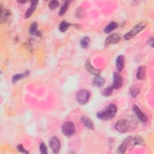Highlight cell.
Masks as SVG:
<instances>
[{
	"label": "cell",
	"mask_w": 154,
	"mask_h": 154,
	"mask_svg": "<svg viewBox=\"0 0 154 154\" xmlns=\"http://www.w3.org/2000/svg\"><path fill=\"white\" fill-rule=\"evenodd\" d=\"M117 112V106L114 103H111L105 106L103 109L99 111L96 116L97 117L103 121H107L112 119Z\"/></svg>",
	"instance_id": "6da1fadb"
},
{
	"label": "cell",
	"mask_w": 154,
	"mask_h": 154,
	"mask_svg": "<svg viewBox=\"0 0 154 154\" xmlns=\"http://www.w3.org/2000/svg\"><path fill=\"white\" fill-rule=\"evenodd\" d=\"M147 25L146 22H141L137 25H136L135 26H134L129 32H128L125 35H124L125 40H128L133 38L135 35H136L138 32L141 31L144 28H146Z\"/></svg>",
	"instance_id": "7a4b0ae2"
},
{
	"label": "cell",
	"mask_w": 154,
	"mask_h": 154,
	"mask_svg": "<svg viewBox=\"0 0 154 154\" xmlns=\"http://www.w3.org/2000/svg\"><path fill=\"white\" fill-rule=\"evenodd\" d=\"M61 132L63 135L67 137H70L73 136L76 132V129L75 124L72 122H64L61 128Z\"/></svg>",
	"instance_id": "3957f363"
},
{
	"label": "cell",
	"mask_w": 154,
	"mask_h": 154,
	"mask_svg": "<svg viewBox=\"0 0 154 154\" xmlns=\"http://www.w3.org/2000/svg\"><path fill=\"white\" fill-rule=\"evenodd\" d=\"M131 126V123L128 120L120 119L116 123L114 128L117 131L124 134L129 131Z\"/></svg>",
	"instance_id": "277c9868"
},
{
	"label": "cell",
	"mask_w": 154,
	"mask_h": 154,
	"mask_svg": "<svg viewBox=\"0 0 154 154\" xmlns=\"http://www.w3.org/2000/svg\"><path fill=\"white\" fill-rule=\"evenodd\" d=\"M90 92L85 89H81L78 91L76 94V99L81 105H84L88 102L90 99Z\"/></svg>",
	"instance_id": "5b68a950"
},
{
	"label": "cell",
	"mask_w": 154,
	"mask_h": 154,
	"mask_svg": "<svg viewBox=\"0 0 154 154\" xmlns=\"http://www.w3.org/2000/svg\"><path fill=\"white\" fill-rule=\"evenodd\" d=\"M129 146H144L145 142L140 136H129L127 137Z\"/></svg>",
	"instance_id": "8992f818"
},
{
	"label": "cell",
	"mask_w": 154,
	"mask_h": 154,
	"mask_svg": "<svg viewBox=\"0 0 154 154\" xmlns=\"http://www.w3.org/2000/svg\"><path fill=\"white\" fill-rule=\"evenodd\" d=\"M123 84V79L122 76L117 72L113 73L112 84L111 85L113 89H119L122 87Z\"/></svg>",
	"instance_id": "52a82bcc"
},
{
	"label": "cell",
	"mask_w": 154,
	"mask_h": 154,
	"mask_svg": "<svg viewBox=\"0 0 154 154\" xmlns=\"http://www.w3.org/2000/svg\"><path fill=\"white\" fill-rule=\"evenodd\" d=\"M49 146L54 153H58L61 148V143L58 138L52 137L49 140Z\"/></svg>",
	"instance_id": "ba28073f"
},
{
	"label": "cell",
	"mask_w": 154,
	"mask_h": 154,
	"mask_svg": "<svg viewBox=\"0 0 154 154\" xmlns=\"http://www.w3.org/2000/svg\"><path fill=\"white\" fill-rule=\"evenodd\" d=\"M132 110L135 114L137 118L143 123H146L147 122V118L146 116L143 113V112L139 108L137 105H134L132 106Z\"/></svg>",
	"instance_id": "9c48e42d"
},
{
	"label": "cell",
	"mask_w": 154,
	"mask_h": 154,
	"mask_svg": "<svg viewBox=\"0 0 154 154\" xmlns=\"http://www.w3.org/2000/svg\"><path fill=\"white\" fill-rule=\"evenodd\" d=\"M120 39H121V37L119 34L116 33V34H111L108 35L105 39V46H108L110 45L116 44L120 42Z\"/></svg>",
	"instance_id": "30bf717a"
},
{
	"label": "cell",
	"mask_w": 154,
	"mask_h": 154,
	"mask_svg": "<svg viewBox=\"0 0 154 154\" xmlns=\"http://www.w3.org/2000/svg\"><path fill=\"white\" fill-rule=\"evenodd\" d=\"M11 11L6 8H3L2 5L1 6V18L0 22L1 24L5 23L7 21L8 17L11 15Z\"/></svg>",
	"instance_id": "8fae6325"
},
{
	"label": "cell",
	"mask_w": 154,
	"mask_h": 154,
	"mask_svg": "<svg viewBox=\"0 0 154 154\" xmlns=\"http://www.w3.org/2000/svg\"><path fill=\"white\" fill-rule=\"evenodd\" d=\"M85 69L91 74L94 75L95 76L98 75L100 73L101 70L97 69L94 68L90 63V61L89 60H87L85 62Z\"/></svg>",
	"instance_id": "7c38bea8"
},
{
	"label": "cell",
	"mask_w": 154,
	"mask_h": 154,
	"mask_svg": "<svg viewBox=\"0 0 154 154\" xmlns=\"http://www.w3.org/2000/svg\"><path fill=\"white\" fill-rule=\"evenodd\" d=\"M92 83L94 87L100 88L105 84V79L100 75H98L95 76V77L93 79Z\"/></svg>",
	"instance_id": "4fadbf2b"
},
{
	"label": "cell",
	"mask_w": 154,
	"mask_h": 154,
	"mask_svg": "<svg viewBox=\"0 0 154 154\" xmlns=\"http://www.w3.org/2000/svg\"><path fill=\"white\" fill-rule=\"evenodd\" d=\"M81 122L87 128L91 130H93L94 129V125L93 121L89 117L86 116H82L81 117Z\"/></svg>",
	"instance_id": "5bb4252c"
},
{
	"label": "cell",
	"mask_w": 154,
	"mask_h": 154,
	"mask_svg": "<svg viewBox=\"0 0 154 154\" xmlns=\"http://www.w3.org/2000/svg\"><path fill=\"white\" fill-rule=\"evenodd\" d=\"M125 58L123 55H119L116 60V69L119 72H121L125 66Z\"/></svg>",
	"instance_id": "9a60e30c"
},
{
	"label": "cell",
	"mask_w": 154,
	"mask_h": 154,
	"mask_svg": "<svg viewBox=\"0 0 154 154\" xmlns=\"http://www.w3.org/2000/svg\"><path fill=\"white\" fill-rule=\"evenodd\" d=\"M146 76V67L144 66H141L138 67L136 77L139 80H143Z\"/></svg>",
	"instance_id": "2e32d148"
},
{
	"label": "cell",
	"mask_w": 154,
	"mask_h": 154,
	"mask_svg": "<svg viewBox=\"0 0 154 154\" xmlns=\"http://www.w3.org/2000/svg\"><path fill=\"white\" fill-rule=\"evenodd\" d=\"M38 1H32L31 2V6L28 8V10L26 11L25 13V17L26 18H29V17H31V16L33 12L35 11L37 4H38Z\"/></svg>",
	"instance_id": "e0dca14e"
},
{
	"label": "cell",
	"mask_w": 154,
	"mask_h": 154,
	"mask_svg": "<svg viewBox=\"0 0 154 154\" xmlns=\"http://www.w3.org/2000/svg\"><path fill=\"white\" fill-rule=\"evenodd\" d=\"M37 23L36 22H34L31 24V25L30 26V28L29 29V32L31 35H33L34 36H37V37H41L42 36V34L40 32V31H39L37 29Z\"/></svg>",
	"instance_id": "ac0fdd59"
},
{
	"label": "cell",
	"mask_w": 154,
	"mask_h": 154,
	"mask_svg": "<svg viewBox=\"0 0 154 154\" xmlns=\"http://www.w3.org/2000/svg\"><path fill=\"white\" fill-rule=\"evenodd\" d=\"M128 147H129V144H128V139H127V138H126L123 141L122 144L118 147L117 153H125Z\"/></svg>",
	"instance_id": "d6986e66"
},
{
	"label": "cell",
	"mask_w": 154,
	"mask_h": 154,
	"mask_svg": "<svg viewBox=\"0 0 154 154\" xmlns=\"http://www.w3.org/2000/svg\"><path fill=\"white\" fill-rule=\"evenodd\" d=\"M29 75V70H26L25 71L24 73H19V74H16L14 75L13 78H12V82L13 83H15L18 80L21 79L23 78H25L26 76H28Z\"/></svg>",
	"instance_id": "ffe728a7"
},
{
	"label": "cell",
	"mask_w": 154,
	"mask_h": 154,
	"mask_svg": "<svg viewBox=\"0 0 154 154\" xmlns=\"http://www.w3.org/2000/svg\"><path fill=\"white\" fill-rule=\"evenodd\" d=\"M118 26V24L115 22H112L109 23L105 28H104V32L105 33H109L113 30H114Z\"/></svg>",
	"instance_id": "44dd1931"
},
{
	"label": "cell",
	"mask_w": 154,
	"mask_h": 154,
	"mask_svg": "<svg viewBox=\"0 0 154 154\" xmlns=\"http://www.w3.org/2000/svg\"><path fill=\"white\" fill-rule=\"evenodd\" d=\"M90 38L87 36L84 37L81 40H80V46L83 49H87L90 44Z\"/></svg>",
	"instance_id": "7402d4cb"
},
{
	"label": "cell",
	"mask_w": 154,
	"mask_h": 154,
	"mask_svg": "<svg viewBox=\"0 0 154 154\" xmlns=\"http://www.w3.org/2000/svg\"><path fill=\"white\" fill-rule=\"evenodd\" d=\"M69 4H70V1H67L64 2V3L63 4V5L61 6V7L59 11L60 16H63L66 13V12L67 11V9L69 8Z\"/></svg>",
	"instance_id": "603a6c76"
},
{
	"label": "cell",
	"mask_w": 154,
	"mask_h": 154,
	"mask_svg": "<svg viewBox=\"0 0 154 154\" xmlns=\"http://www.w3.org/2000/svg\"><path fill=\"white\" fill-rule=\"evenodd\" d=\"M71 25V24L66 21H62L60 25L59 26V30L61 32H65L67 31V29H68V28H69V26Z\"/></svg>",
	"instance_id": "cb8c5ba5"
},
{
	"label": "cell",
	"mask_w": 154,
	"mask_h": 154,
	"mask_svg": "<svg viewBox=\"0 0 154 154\" xmlns=\"http://www.w3.org/2000/svg\"><path fill=\"white\" fill-rule=\"evenodd\" d=\"M84 16H85L84 9L81 7L77 8L75 11V16L79 19H82L84 17Z\"/></svg>",
	"instance_id": "d4e9b609"
},
{
	"label": "cell",
	"mask_w": 154,
	"mask_h": 154,
	"mask_svg": "<svg viewBox=\"0 0 154 154\" xmlns=\"http://www.w3.org/2000/svg\"><path fill=\"white\" fill-rule=\"evenodd\" d=\"M113 88L111 86H108L106 88H105L102 91V94L105 97L110 96L112 94Z\"/></svg>",
	"instance_id": "484cf974"
},
{
	"label": "cell",
	"mask_w": 154,
	"mask_h": 154,
	"mask_svg": "<svg viewBox=\"0 0 154 154\" xmlns=\"http://www.w3.org/2000/svg\"><path fill=\"white\" fill-rule=\"evenodd\" d=\"M140 92V88L137 86H132L129 90V93L133 97H135Z\"/></svg>",
	"instance_id": "4316f807"
},
{
	"label": "cell",
	"mask_w": 154,
	"mask_h": 154,
	"mask_svg": "<svg viewBox=\"0 0 154 154\" xmlns=\"http://www.w3.org/2000/svg\"><path fill=\"white\" fill-rule=\"evenodd\" d=\"M59 6V2L57 1H51L49 4V8L51 10H54Z\"/></svg>",
	"instance_id": "83f0119b"
},
{
	"label": "cell",
	"mask_w": 154,
	"mask_h": 154,
	"mask_svg": "<svg viewBox=\"0 0 154 154\" xmlns=\"http://www.w3.org/2000/svg\"><path fill=\"white\" fill-rule=\"evenodd\" d=\"M40 151L42 154H46L48 153L47 147L44 143H42L40 145Z\"/></svg>",
	"instance_id": "f1b7e54d"
},
{
	"label": "cell",
	"mask_w": 154,
	"mask_h": 154,
	"mask_svg": "<svg viewBox=\"0 0 154 154\" xmlns=\"http://www.w3.org/2000/svg\"><path fill=\"white\" fill-rule=\"evenodd\" d=\"M17 150H18L19 152L23 153H29V152L27 151V150L23 147V146H22V144H18V145H17Z\"/></svg>",
	"instance_id": "f546056e"
},
{
	"label": "cell",
	"mask_w": 154,
	"mask_h": 154,
	"mask_svg": "<svg viewBox=\"0 0 154 154\" xmlns=\"http://www.w3.org/2000/svg\"><path fill=\"white\" fill-rule=\"evenodd\" d=\"M147 43L148 44L151 46V47H153V44H154V42H153V37H149L147 40Z\"/></svg>",
	"instance_id": "4dcf8cb0"
},
{
	"label": "cell",
	"mask_w": 154,
	"mask_h": 154,
	"mask_svg": "<svg viewBox=\"0 0 154 154\" xmlns=\"http://www.w3.org/2000/svg\"><path fill=\"white\" fill-rule=\"evenodd\" d=\"M18 2H19V3H22V4H23V3H25V2H26V1H18Z\"/></svg>",
	"instance_id": "1f68e13d"
}]
</instances>
